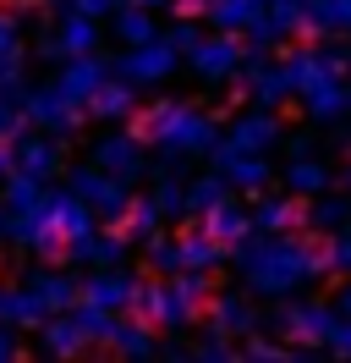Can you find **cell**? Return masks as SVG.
I'll return each mask as SVG.
<instances>
[{
	"instance_id": "cell-3",
	"label": "cell",
	"mask_w": 351,
	"mask_h": 363,
	"mask_svg": "<svg viewBox=\"0 0 351 363\" xmlns=\"http://www.w3.org/2000/svg\"><path fill=\"white\" fill-rule=\"evenodd\" d=\"M137 138L154 143L171 165H181L187 155H214L219 121L203 105H187V99H154L149 111L137 116Z\"/></svg>"
},
{
	"instance_id": "cell-1",
	"label": "cell",
	"mask_w": 351,
	"mask_h": 363,
	"mask_svg": "<svg viewBox=\"0 0 351 363\" xmlns=\"http://www.w3.org/2000/svg\"><path fill=\"white\" fill-rule=\"evenodd\" d=\"M236 264H241V281L263 297H285L307 286V281H318L329 275V259H324V237L313 242V237H291V231H253L247 242H236Z\"/></svg>"
},
{
	"instance_id": "cell-15",
	"label": "cell",
	"mask_w": 351,
	"mask_h": 363,
	"mask_svg": "<svg viewBox=\"0 0 351 363\" xmlns=\"http://www.w3.org/2000/svg\"><path fill=\"white\" fill-rule=\"evenodd\" d=\"M22 17L11 6H0V89L22 94Z\"/></svg>"
},
{
	"instance_id": "cell-14",
	"label": "cell",
	"mask_w": 351,
	"mask_h": 363,
	"mask_svg": "<svg viewBox=\"0 0 351 363\" xmlns=\"http://www.w3.org/2000/svg\"><path fill=\"white\" fill-rule=\"evenodd\" d=\"M93 45H99V23H93V11H61V28H55V39H50V55H61V61H71V55H93Z\"/></svg>"
},
{
	"instance_id": "cell-11",
	"label": "cell",
	"mask_w": 351,
	"mask_h": 363,
	"mask_svg": "<svg viewBox=\"0 0 351 363\" xmlns=\"http://www.w3.org/2000/svg\"><path fill=\"white\" fill-rule=\"evenodd\" d=\"M143 286H149V281H137L132 270L105 264V270H93V275L83 281V297H88V303H99V308H115V314H137Z\"/></svg>"
},
{
	"instance_id": "cell-8",
	"label": "cell",
	"mask_w": 351,
	"mask_h": 363,
	"mask_svg": "<svg viewBox=\"0 0 351 363\" xmlns=\"http://www.w3.org/2000/svg\"><path fill=\"white\" fill-rule=\"evenodd\" d=\"M176 39L171 33H159V39H149V45H127V55H115V77H127V83H165L176 72Z\"/></svg>"
},
{
	"instance_id": "cell-33",
	"label": "cell",
	"mask_w": 351,
	"mask_h": 363,
	"mask_svg": "<svg viewBox=\"0 0 351 363\" xmlns=\"http://www.w3.org/2000/svg\"><path fill=\"white\" fill-rule=\"evenodd\" d=\"M149 330H154L149 319H143V325H127V319H121V330H115V341H110V347H115L121 358H154V352H159V341H154Z\"/></svg>"
},
{
	"instance_id": "cell-28",
	"label": "cell",
	"mask_w": 351,
	"mask_h": 363,
	"mask_svg": "<svg viewBox=\"0 0 351 363\" xmlns=\"http://www.w3.org/2000/svg\"><path fill=\"white\" fill-rule=\"evenodd\" d=\"M307 33H351V0H307Z\"/></svg>"
},
{
	"instance_id": "cell-31",
	"label": "cell",
	"mask_w": 351,
	"mask_h": 363,
	"mask_svg": "<svg viewBox=\"0 0 351 363\" xmlns=\"http://www.w3.org/2000/svg\"><path fill=\"white\" fill-rule=\"evenodd\" d=\"M307 226H313V231H340V226H351V193H346V199L318 193V199L307 204Z\"/></svg>"
},
{
	"instance_id": "cell-23",
	"label": "cell",
	"mask_w": 351,
	"mask_h": 363,
	"mask_svg": "<svg viewBox=\"0 0 351 363\" xmlns=\"http://www.w3.org/2000/svg\"><path fill=\"white\" fill-rule=\"evenodd\" d=\"M253 220H258V231H297L307 226V204H302V193H275V199H263L253 209Z\"/></svg>"
},
{
	"instance_id": "cell-12",
	"label": "cell",
	"mask_w": 351,
	"mask_h": 363,
	"mask_svg": "<svg viewBox=\"0 0 351 363\" xmlns=\"http://www.w3.org/2000/svg\"><path fill=\"white\" fill-rule=\"evenodd\" d=\"M225 143L241 149V155H269V149L280 143V116H275V105H258V111L236 116L231 133H225Z\"/></svg>"
},
{
	"instance_id": "cell-34",
	"label": "cell",
	"mask_w": 351,
	"mask_h": 363,
	"mask_svg": "<svg viewBox=\"0 0 351 363\" xmlns=\"http://www.w3.org/2000/svg\"><path fill=\"white\" fill-rule=\"evenodd\" d=\"M121 226H127L132 242H149V237H159L165 215H159V204H154V199H137V204H132V215L121 220Z\"/></svg>"
},
{
	"instance_id": "cell-39",
	"label": "cell",
	"mask_w": 351,
	"mask_h": 363,
	"mask_svg": "<svg viewBox=\"0 0 351 363\" xmlns=\"http://www.w3.org/2000/svg\"><path fill=\"white\" fill-rule=\"evenodd\" d=\"M247 358H258V363H280V358H302V347L291 341V347H280V341H247Z\"/></svg>"
},
{
	"instance_id": "cell-30",
	"label": "cell",
	"mask_w": 351,
	"mask_h": 363,
	"mask_svg": "<svg viewBox=\"0 0 351 363\" xmlns=\"http://www.w3.org/2000/svg\"><path fill=\"white\" fill-rule=\"evenodd\" d=\"M231 187H236V182L225 177V171H214V177H197V182H187V204H192V215H209V209H219L225 199H231Z\"/></svg>"
},
{
	"instance_id": "cell-5",
	"label": "cell",
	"mask_w": 351,
	"mask_h": 363,
	"mask_svg": "<svg viewBox=\"0 0 351 363\" xmlns=\"http://www.w3.org/2000/svg\"><path fill=\"white\" fill-rule=\"evenodd\" d=\"M66 187H71V193H77L93 215H99V220H110V226H121V220L132 215V204H137V199L127 193L132 182L115 177V171H105L99 160H93V165H77V171L66 177Z\"/></svg>"
},
{
	"instance_id": "cell-4",
	"label": "cell",
	"mask_w": 351,
	"mask_h": 363,
	"mask_svg": "<svg viewBox=\"0 0 351 363\" xmlns=\"http://www.w3.org/2000/svg\"><path fill=\"white\" fill-rule=\"evenodd\" d=\"M209 308V270H176L171 281H149L137 297V319L154 330H181Z\"/></svg>"
},
{
	"instance_id": "cell-25",
	"label": "cell",
	"mask_w": 351,
	"mask_h": 363,
	"mask_svg": "<svg viewBox=\"0 0 351 363\" xmlns=\"http://www.w3.org/2000/svg\"><path fill=\"white\" fill-rule=\"evenodd\" d=\"M132 111H137V83L127 77H110L88 105V116H99V121H132Z\"/></svg>"
},
{
	"instance_id": "cell-2",
	"label": "cell",
	"mask_w": 351,
	"mask_h": 363,
	"mask_svg": "<svg viewBox=\"0 0 351 363\" xmlns=\"http://www.w3.org/2000/svg\"><path fill=\"white\" fill-rule=\"evenodd\" d=\"M285 72H291V94L302 99L313 121H340L351 111V61L335 45H297L285 50Z\"/></svg>"
},
{
	"instance_id": "cell-45",
	"label": "cell",
	"mask_w": 351,
	"mask_h": 363,
	"mask_svg": "<svg viewBox=\"0 0 351 363\" xmlns=\"http://www.w3.org/2000/svg\"><path fill=\"white\" fill-rule=\"evenodd\" d=\"M176 17H209V0H171Z\"/></svg>"
},
{
	"instance_id": "cell-6",
	"label": "cell",
	"mask_w": 351,
	"mask_h": 363,
	"mask_svg": "<svg viewBox=\"0 0 351 363\" xmlns=\"http://www.w3.org/2000/svg\"><path fill=\"white\" fill-rule=\"evenodd\" d=\"M187 67H192L203 83H231V77H241V67H247V45H241L231 28L203 33V45L187 55Z\"/></svg>"
},
{
	"instance_id": "cell-26",
	"label": "cell",
	"mask_w": 351,
	"mask_h": 363,
	"mask_svg": "<svg viewBox=\"0 0 351 363\" xmlns=\"http://www.w3.org/2000/svg\"><path fill=\"white\" fill-rule=\"evenodd\" d=\"M209 325L225 330V336H247V330L258 325V314H253L247 297H209Z\"/></svg>"
},
{
	"instance_id": "cell-18",
	"label": "cell",
	"mask_w": 351,
	"mask_h": 363,
	"mask_svg": "<svg viewBox=\"0 0 351 363\" xmlns=\"http://www.w3.org/2000/svg\"><path fill=\"white\" fill-rule=\"evenodd\" d=\"M241 89L253 94V105H280L291 94V72H285V61H247L241 67Z\"/></svg>"
},
{
	"instance_id": "cell-27",
	"label": "cell",
	"mask_w": 351,
	"mask_h": 363,
	"mask_svg": "<svg viewBox=\"0 0 351 363\" xmlns=\"http://www.w3.org/2000/svg\"><path fill=\"white\" fill-rule=\"evenodd\" d=\"M115 39L121 45H149V39H159V28H154V17H149V6H137V0H127L121 11H115Z\"/></svg>"
},
{
	"instance_id": "cell-13",
	"label": "cell",
	"mask_w": 351,
	"mask_h": 363,
	"mask_svg": "<svg viewBox=\"0 0 351 363\" xmlns=\"http://www.w3.org/2000/svg\"><path fill=\"white\" fill-rule=\"evenodd\" d=\"M127 248H132L127 231H88V237H71V242H66V259H77L88 270H105V264H121Z\"/></svg>"
},
{
	"instance_id": "cell-47",
	"label": "cell",
	"mask_w": 351,
	"mask_h": 363,
	"mask_svg": "<svg viewBox=\"0 0 351 363\" xmlns=\"http://www.w3.org/2000/svg\"><path fill=\"white\" fill-rule=\"evenodd\" d=\"M335 308H340V314H351V281L340 286V297H335Z\"/></svg>"
},
{
	"instance_id": "cell-49",
	"label": "cell",
	"mask_w": 351,
	"mask_h": 363,
	"mask_svg": "<svg viewBox=\"0 0 351 363\" xmlns=\"http://www.w3.org/2000/svg\"><path fill=\"white\" fill-rule=\"evenodd\" d=\"M137 6H159V0H137Z\"/></svg>"
},
{
	"instance_id": "cell-37",
	"label": "cell",
	"mask_w": 351,
	"mask_h": 363,
	"mask_svg": "<svg viewBox=\"0 0 351 363\" xmlns=\"http://www.w3.org/2000/svg\"><path fill=\"white\" fill-rule=\"evenodd\" d=\"M324 259H329V275H351V226L324 237Z\"/></svg>"
},
{
	"instance_id": "cell-32",
	"label": "cell",
	"mask_w": 351,
	"mask_h": 363,
	"mask_svg": "<svg viewBox=\"0 0 351 363\" xmlns=\"http://www.w3.org/2000/svg\"><path fill=\"white\" fill-rule=\"evenodd\" d=\"M263 11V0H209V23L214 28H253V17Z\"/></svg>"
},
{
	"instance_id": "cell-7",
	"label": "cell",
	"mask_w": 351,
	"mask_h": 363,
	"mask_svg": "<svg viewBox=\"0 0 351 363\" xmlns=\"http://www.w3.org/2000/svg\"><path fill=\"white\" fill-rule=\"evenodd\" d=\"M22 105H28V121H33V127H44V133H55V138L77 133L83 116H88V105H83V99H71L61 83H50V89H28V94H22Z\"/></svg>"
},
{
	"instance_id": "cell-16",
	"label": "cell",
	"mask_w": 351,
	"mask_h": 363,
	"mask_svg": "<svg viewBox=\"0 0 351 363\" xmlns=\"http://www.w3.org/2000/svg\"><path fill=\"white\" fill-rule=\"evenodd\" d=\"M39 347H44V352H55V358H77V352H88L93 341H88L83 319L66 308V314H50V319L39 325Z\"/></svg>"
},
{
	"instance_id": "cell-48",
	"label": "cell",
	"mask_w": 351,
	"mask_h": 363,
	"mask_svg": "<svg viewBox=\"0 0 351 363\" xmlns=\"http://www.w3.org/2000/svg\"><path fill=\"white\" fill-rule=\"evenodd\" d=\"M340 182H346V193H351V160H346V177H340Z\"/></svg>"
},
{
	"instance_id": "cell-20",
	"label": "cell",
	"mask_w": 351,
	"mask_h": 363,
	"mask_svg": "<svg viewBox=\"0 0 351 363\" xmlns=\"http://www.w3.org/2000/svg\"><path fill=\"white\" fill-rule=\"evenodd\" d=\"M214 165H219L231 182H236V187H247V193L269 182V155H241V149H231L225 138L214 143Z\"/></svg>"
},
{
	"instance_id": "cell-24",
	"label": "cell",
	"mask_w": 351,
	"mask_h": 363,
	"mask_svg": "<svg viewBox=\"0 0 351 363\" xmlns=\"http://www.w3.org/2000/svg\"><path fill=\"white\" fill-rule=\"evenodd\" d=\"M176 242H181V270H214L219 259L231 253L209 226H187L181 237H176Z\"/></svg>"
},
{
	"instance_id": "cell-35",
	"label": "cell",
	"mask_w": 351,
	"mask_h": 363,
	"mask_svg": "<svg viewBox=\"0 0 351 363\" xmlns=\"http://www.w3.org/2000/svg\"><path fill=\"white\" fill-rule=\"evenodd\" d=\"M149 199L159 204V215H165V220H187V215H192V204H187V182H159Z\"/></svg>"
},
{
	"instance_id": "cell-17",
	"label": "cell",
	"mask_w": 351,
	"mask_h": 363,
	"mask_svg": "<svg viewBox=\"0 0 351 363\" xmlns=\"http://www.w3.org/2000/svg\"><path fill=\"white\" fill-rule=\"evenodd\" d=\"M110 77H115V72H110V61H99V55H71V61H66V72L55 77V83H61V89L71 94V99L93 105V94L105 89Z\"/></svg>"
},
{
	"instance_id": "cell-29",
	"label": "cell",
	"mask_w": 351,
	"mask_h": 363,
	"mask_svg": "<svg viewBox=\"0 0 351 363\" xmlns=\"http://www.w3.org/2000/svg\"><path fill=\"white\" fill-rule=\"evenodd\" d=\"M285 187H291V193H302V199H318V193H329V171L318 165V160L297 155L291 165H285Z\"/></svg>"
},
{
	"instance_id": "cell-21",
	"label": "cell",
	"mask_w": 351,
	"mask_h": 363,
	"mask_svg": "<svg viewBox=\"0 0 351 363\" xmlns=\"http://www.w3.org/2000/svg\"><path fill=\"white\" fill-rule=\"evenodd\" d=\"M93 160L105 165V171H115V177H127V182H137L143 177V143L132 133H110L99 149H93Z\"/></svg>"
},
{
	"instance_id": "cell-36",
	"label": "cell",
	"mask_w": 351,
	"mask_h": 363,
	"mask_svg": "<svg viewBox=\"0 0 351 363\" xmlns=\"http://www.w3.org/2000/svg\"><path fill=\"white\" fill-rule=\"evenodd\" d=\"M143 248H149V264L159 275H176V270H181V242H176V237H149Z\"/></svg>"
},
{
	"instance_id": "cell-41",
	"label": "cell",
	"mask_w": 351,
	"mask_h": 363,
	"mask_svg": "<svg viewBox=\"0 0 351 363\" xmlns=\"http://www.w3.org/2000/svg\"><path fill=\"white\" fill-rule=\"evenodd\" d=\"M171 39H176V50H181V55H192V50L203 45V33L192 28V17H181V23L171 28Z\"/></svg>"
},
{
	"instance_id": "cell-40",
	"label": "cell",
	"mask_w": 351,
	"mask_h": 363,
	"mask_svg": "<svg viewBox=\"0 0 351 363\" xmlns=\"http://www.w3.org/2000/svg\"><path fill=\"white\" fill-rule=\"evenodd\" d=\"M197 358H236V347H231V336H225V330H214V325H209V336H203V347H197Z\"/></svg>"
},
{
	"instance_id": "cell-42",
	"label": "cell",
	"mask_w": 351,
	"mask_h": 363,
	"mask_svg": "<svg viewBox=\"0 0 351 363\" xmlns=\"http://www.w3.org/2000/svg\"><path fill=\"white\" fill-rule=\"evenodd\" d=\"M329 352H335V358H351V314L335 325V336H329Z\"/></svg>"
},
{
	"instance_id": "cell-46",
	"label": "cell",
	"mask_w": 351,
	"mask_h": 363,
	"mask_svg": "<svg viewBox=\"0 0 351 363\" xmlns=\"http://www.w3.org/2000/svg\"><path fill=\"white\" fill-rule=\"evenodd\" d=\"M11 171H17V149H11V143H0V182L11 177Z\"/></svg>"
},
{
	"instance_id": "cell-10",
	"label": "cell",
	"mask_w": 351,
	"mask_h": 363,
	"mask_svg": "<svg viewBox=\"0 0 351 363\" xmlns=\"http://www.w3.org/2000/svg\"><path fill=\"white\" fill-rule=\"evenodd\" d=\"M340 308H335V303H297V308H285V336L297 341V347H302V358L307 352H313V347H324L329 352V336H335V325H340Z\"/></svg>"
},
{
	"instance_id": "cell-44",
	"label": "cell",
	"mask_w": 351,
	"mask_h": 363,
	"mask_svg": "<svg viewBox=\"0 0 351 363\" xmlns=\"http://www.w3.org/2000/svg\"><path fill=\"white\" fill-rule=\"evenodd\" d=\"M0 242H22V220L6 204H0Z\"/></svg>"
},
{
	"instance_id": "cell-22",
	"label": "cell",
	"mask_w": 351,
	"mask_h": 363,
	"mask_svg": "<svg viewBox=\"0 0 351 363\" xmlns=\"http://www.w3.org/2000/svg\"><path fill=\"white\" fill-rule=\"evenodd\" d=\"M197 226H209V231L219 237V242H225V248H236V242H247V237L258 231V220H253V215H247V209H241L236 199H225L219 209L197 215Z\"/></svg>"
},
{
	"instance_id": "cell-38",
	"label": "cell",
	"mask_w": 351,
	"mask_h": 363,
	"mask_svg": "<svg viewBox=\"0 0 351 363\" xmlns=\"http://www.w3.org/2000/svg\"><path fill=\"white\" fill-rule=\"evenodd\" d=\"M22 121H28V105H17V94L0 89V143H17Z\"/></svg>"
},
{
	"instance_id": "cell-9",
	"label": "cell",
	"mask_w": 351,
	"mask_h": 363,
	"mask_svg": "<svg viewBox=\"0 0 351 363\" xmlns=\"http://www.w3.org/2000/svg\"><path fill=\"white\" fill-rule=\"evenodd\" d=\"M307 33V0H263V11L247 28V45L253 50H275L285 39Z\"/></svg>"
},
{
	"instance_id": "cell-19",
	"label": "cell",
	"mask_w": 351,
	"mask_h": 363,
	"mask_svg": "<svg viewBox=\"0 0 351 363\" xmlns=\"http://www.w3.org/2000/svg\"><path fill=\"white\" fill-rule=\"evenodd\" d=\"M17 149V171H28V177H39V182H50L55 171H61V149H55V133H28V138H17L11 143Z\"/></svg>"
},
{
	"instance_id": "cell-43",
	"label": "cell",
	"mask_w": 351,
	"mask_h": 363,
	"mask_svg": "<svg viewBox=\"0 0 351 363\" xmlns=\"http://www.w3.org/2000/svg\"><path fill=\"white\" fill-rule=\"evenodd\" d=\"M0 358H22V341H17V325L0 319Z\"/></svg>"
}]
</instances>
